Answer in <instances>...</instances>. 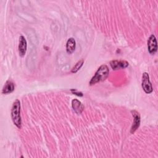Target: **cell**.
I'll use <instances>...</instances> for the list:
<instances>
[{"mask_svg":"<svg viewBox=\"0 0 158 158\" xmlns=\"http://www.w3.org/2000/svg\"><path fill=\"white\" fill-rule=\"evenodd\" d=\"M109 74V69L107 65L105 64L101 65L95 72L94 76L90 80L89 84L93 86L100 81H104L107 78Z\"/></svg>","mask_w":158,"mask_h":158,"instance_id":"cell-1","label":"cell"},{"mask_svg":"<svg viewBox=\"0 0 158 158\" xmlns=\"http://www.w3.org/2000/svg\"><path fill=\"white\" fill-rule=\"evenodd\" d=\"M20 102L19 99H15L11 107V118L13 123L18 128H21L22 127V119L20 115Z\"/></svg>","mask_w":158,"mask_h":158,"instance_id":"cell-2","label":"cell"},{"mask_svg":"<svg viewBox=\"0 0 158 158\" xmlns=\"http://www.w3.org/2000/svg\"><path fill=\"white\" fill-rule=\"evenodd\" d=\"M141 87L146 94H150L153 91V88L150 81L149 75L147 72H144L142 75Z\"/></svg>","mask_w":158,"mask_h":158,"instance_id":"cell-3","label":"cell"},{"mask_svg":"<svg viewBox=\"0 0 158 158\" xmlns=\"http://www.w3.org/2000/svg\"><path fill=\"white\" fill-rule=\"evenodd\" d=\"M147 45L149 53L152 56L154 55L157 51V40L154 35L152 34L150 35L147 41Z\"/></svg>","mask_w":158,"mask_h":158,"instance_id":"cell-4","label":"cell"},{"mask_svg":"<svg viewBox=\"0 0 158 158\" xmlns=\"http://www.w3.org/2000/svg\"><path fill=\"white\" fill-rule=\"evenodd\" d=\"M131 114L133 117V122L130 129V133L133 134L136 130L139 128L141 123V117L139 112L135 110L131 111Z\"/></svg>","mask_w":158,"mask_h":158,"instance_id":"cell-5","label":"cell"},{"mask_svg":"<svg viewBox=\"0 0 158 158\" xmlns=\"http://www.w3.org/2000/svg\"><path fill=\"white\" fill-rule=\"evenodd\" d=\"M19 53L20 57H23L27 52V42L25 38L23 35H20L19 39V46H18Z\"/></svg>","mask_w":158,"mask_h":158,"instance_id":"cell-6","label":"cell"},{"mask_svg":"<svg viewBox=\"0 0 158 158\" xmlns=\"http://www.w3.org/2000/svg\"><path fill=\"white\" fill-rule=\"evenodd\" d=\"M110 65L114 70H117L119 69H123L127 68L129 65V63L123 60H113L110 61Z\"/></svg>","mask_w":158,"mask_h":158,"instance_id":"cell-7","label":"cell"},{"mask_svg":"<svg viewBox=\"0 0 158 158\" xmlns=\"http://www.w3.org/2000/svg\"><path fill=\"white\" fill-rule=\"evenodd\" d=\"M72 107L74 112L78 115L81 114L84 110V106L81 101L77 99H73L72 101Z\"/></svg>","mask_w":158,"mask_h":158,"instance_id":"cell-8","label":"cell"},{"mask_svg":"<svg viewBox=\"0 0 158 158\" xmlns=\"http://www.w3.org/2000/svg\"><path fill=\"white\" fill-rule=\"evenodd\" d=\"M76 48L75 40L71 37L69 38L66 42V52L68 54H72L74 52Z\"/></svg>","mask_w":158,"mask_h":158,"instance_id":"cell-9","label":"cell"},{"mask_svg":"<svg viewBox=\"0 0 158 158\" xmlns=\"http://www.w3.org/2000/svg\"><path fill=\"white\" fill-rule=\"evenodd\" d=\"M15 89V85L11 81H7L2 89V94H8L12 93Z\"/></svg>","mask_w":158,"mask_h":158,"instance_id":"cell-10","label":"cell"},{"mask_svg":"<svg viewBox=\"0 0 158 158\" xmlns=\"http://www.w3.org/2000/svg\"><path fill=\"white\" fill-rule=\"evenodd\" d=\"M84 64V60L83 59H80L79 60L75 65L74 66L72 67V69H71V72L73 73H77L83 66Z\"/></svg>","mask_w":158,"mask_h":158,"instance_id":"cell-11","label":"cell"},{"mask_svg":"<svg viewBox=\"0 0 158 158\" xmlns=\"http://www.w3.org/2000/svg\"><path fill=\"white\" fill-rule=\"evenodd\" d=\"M71 92L73 94H75L78 96H83V93L81 92H80L78 91L77 89H71Z\"/></svg>","mask_w":158,"mask_h":158,"instance_id":"cell-12","label":"cell"}]
</instances>
